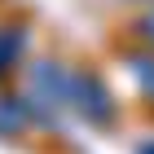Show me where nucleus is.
<instances>
[{
	"instance_id": "obj_1",
	"label": "nucleus",
	"mask_w": 154,
	"mask_h": 154,
	"mask_svg": "<svg viewBox=\"0 0 154 154\" xmlns=\"http://www.w3.org/2000/svg\"><path fill=\"white\" fill-rule=\"evenodd\" d=\"M71 101L79 106V115L88 123H110L115 119V101H110L106 84L97 75H71Z\"/></svg>"
},
{
	"instance_id": "obj_2",
	"label": "nucleus",
	"mask_w": 154,
	"mask_h": 154,
	"mask_svg": "<svg viewBox=\"0 0 154 154\" xmlns=\"http://www.w3.org/2000/svg\"><path fill=\"white\" fill-rule=\"evenodd\" d=\"M35 88L48 93V101H71V75L57 62H40L35 66Z\"/></svg>"
},
{
	"instance_id": "obj_3",
	"label": "nucleus",
	"mask_w": 154,
	"mask_h": 154,
	"mask_svg": "<svg viewBox=\"0 0 154 154\" xmlns=\"http://www.w3.org/2000/svg\"><path fill=\"white\" fill-rule=\"evenodd\" d=\"M22 48H26V31H22V26H5V31H0V75L18 62Z\"/></svg>"
},
{
	"instance_id": "obj_4",
	"label": "nucleus",
	"mask_w": 154,
	"mask_h": 154,
	"mask_svg": "<svg viewBox=\"0 0 154 154\" xmlns=\"http://www.w3.org/2000/svg\"><path fill=\"white\" fill-rule=\"evenodd\" d=\"M128 71H132V79L141 84V93H145V97H154V57L132 53V57H128Z\"/></svg>"
},
{
	"instance_id": "obj_5",
	"label": "nucleus",
	"mask_w": 154,
	"mask_h": 154,
	"mask_svg": "<svg viewBox=\"0 0 154 154\" xmlns=\"http://www.w3.org/2000/svg\"><path fill=\"white\" fill-rule=\"evenodd\" d=\"M141 35H145V40H150V44H154V9H150V13H145V18H141Z\"/></svg>"
},
{
	"instance_id": "obj_6",
	"label": "nucleus",
	"mask_w": 154,
	"mask_h": 154,
	"mask_svg": "<svg viewBox=\"0 0 154 154\" xmlns=\"http://www.w3.org/2000/svg\"><path fill=\"white\" fill-rule=\"evenodd\" d=\"M141 154H154V145H141Z\"/></svg>"
}]
</instances>
